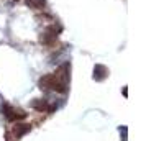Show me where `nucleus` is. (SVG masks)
Wrapping results in <instances>:
<instances>
[]
</instances>
